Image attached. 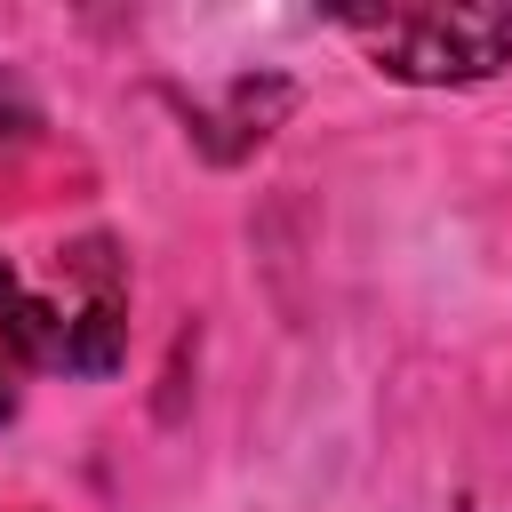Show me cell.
<instances>
[{
    "label": "cell",
    "mask_w": 512,
    "mask_h": 512,
    "mask_svg": "<svg viewBox=\"0 0 512 512\" xmlns=\"http://www.w3.org/2000/svg\"><path fill=\"white\" fill-rule=\"evenodd\" d=\"M8 376H16V368H8V360H0V424H8V416H16V384H8Z\"/></svg>",
    "instance_id": "cell-2"
},
{
    "label": "cell",
    "mask_w": 512,
    "mask_h": 512,
    "mask_svg": "<svg viewBox=\"0 0 512 512\" xmlns=\"http://www.w3.org/2000/svg\"><path fill=\"white\" fill-rule=\"evenodd\" d=\"M376 72L416 88H464L512 64V8H360L336 16Z\"/></svg>",
    "instance_id": "cell-1"
}]
</instances>
